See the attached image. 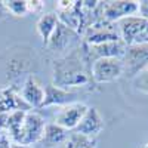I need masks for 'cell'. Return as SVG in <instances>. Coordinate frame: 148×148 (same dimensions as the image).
Masks as SVG:
<instances>
[{"label": "cell", "mask_w": 148, "mask_h": 148, "mask_svg": "<svg viewBox=\"0 0 148 148\" xmlns=\"http://www.w3.org/2000/svg\"><path fill=\"white\" fill-rule=\"evenodd\" d=\"M18 110L28 111L30 107L21 99L19 93H16L12 86L0 89V132L5 130L8 117Z\"/></svg>", "instance_id": "cell-8"}, {"label": "cell", "mask_w": 148, "mask_h": 148, "mask_svg": "<svg viewBox=\"0 0 148 148\" xmlns=\"http://www.w3.org/2000/svg\"><path fill=\"white\" fill-rule=\"evenodd\" d=\"M145 148H148V142H147V145H145Z\"/></svg>", "instance_id": "cell-25"}, {"label": "cell", "mask_w": 148, "mask_h": 148, "mask_svg": "<svg viewBox=\"0 0 148 148\" xmlns=\"http://www.w3.org/2000/svg\"><path fill=\"white\" fill-rule=\"evenodd\" d=\"M64 148H96V139L88 138L79 133H70L68 139L64 144Z\"/></svg>", "instance_id": "cell-17"}, {"label": "cell", "mask_w": 148, "mask_h": 148, "mask_svg": "<svg viewBox=\"0 0 148 148\" xmlns=\"http://www.w3.org/2000/svg\"><path fill=\"white\" fill-rule=\"evenodd\" d=\"M86 110H88V105H84L82 102H73L64 107H59V111L55 116L53 123L62 126L67 130H74L80 123L82 117L84 116Z\"/></svg>", "instance_id": "cell-10"}, {"label": "cell", "mask_w": 148, "mask_h": 148, "mask_svg": "<svg viewBox=\"0 0 148 148\" xmlns=\"http://www.w3.org/2000/svg\"><path fill=\"white\" fill-rule=\"evenodd\" d=\"M0 148H12V141L5 132H0Z\"/></svg>", "instance_id": "cell-22"}, {"label": "cell", "mask_w": 148, "mask_h": 148, "mask_svg": "<svg viewBox=\"0 0 148 148\" xmlns=\"http://www.w3.org/2000/svg\"><path fill=\"white\" fill-rule=\"evenodd\" d=\"M102 129H104V119L99 114V111L95 107H88L84 116L82 117L74 132L88 138H96L102 132Z\"/></svg>", "instance_id": "cell-12"}, {"label": "cell", "mask_w": 148, "mask_h": 148, "mask_svg": "<svg viewBox=\"0 0 148 148\" xmlns=\"http://www.w3.org/2000/svg\"><path fill=\"white\" fill-rule=\"evenodd\" d=\"M21 99L25 102L30 108H40L42 102L45 99V88L39 82L34 74L30 76L22 82V86L19 89Z\"/></svg>", "instance_id": "cell-11"}, {"label": "cell", "mask_w": 148, "mask_h": 148, "mask_svg": "<svg viewBox=\"0 0 148 148\" xmlns=\"http://www.w3.org/2000/svg\"><path fill=\"white\" fill-rule=\"evenodd\" d=\"M68 136H70V130L64 129L56 123H46L40 144L45 148H58L65 144Z\"/></svg>", "instance_id": "cell-15"}, {"label": "cell", "mask_w": 148, "mask_h": 148, "mask_svg": "<svg viewBox=\"0 0 148 148\" xmlns=\"http://www.w3.org/2000/svg\"><path fill=\"white\" fill-rule=\"evenodd\" d=\"M139 3L133 0H117V2H102V18L108 22H119L127 16L138 14Z\"/></svg>", "instance_id": "cell-9"}, {"label": "cell", "mask_w": 148, "mask_h": 148, "mask_svg": "<svg viewBox=\"0 0 148 148\" xmlns=\"http://www.w3.org/2000/svg\"><path fill=\"white\" fill-rule=\"evenodd\" d=\"M133 84H135V88H136V90L148 95V67L133 79Z\"/></svg>", "instance_id": "cell-19"}, {"label": "cell", "mask_w": 148, "mask_h": 148, "mask_svg": "<svg viewBox=\"0 0 148 148\" xmlns=\"http://www.w3.org/2000/svg\"><path fill=\"white\" fill-rule=\"evenodd\" d=\"M123 76V62L120 58L96 59L90 65V77L95 83H111Z\"/></svg>", "instance_id": "cell-6"}, {"label": "cell", "mask_w": 148, "mask_h": 148, "mask_svg": "<svg viewBox=\"0 0 148 148\" xmlns=\"http://www.w3.org/2000/svg\"><path fill=\"white\" fill-rule=\"evenodd\" d=\"M76 99H77V95L73 90L58 88V86H53V84H47L45 88V99H43L40 108L53 107V105L64 107V105L76 102Z\"/></svg>", "instance_id": "cell-13"}, {"label": "cell", "mask_w": 148, "mask_h": 148, "mask_svg": "<svg viewBox=\"0 0 148 148\" xmlns=\"http://www.w3.org/2000/svg\"><path fill=\"white\" fill-rule=\"evenodd\" d=\"M58 15L55 12H49V14H43L39 21H37V25H36V30H37V34L40 36V39L45 42V45H47V42L51 40V37L58 25Z\"/></svg>", "instance_id": "cell-16"}, {"label": "cell", "mask_w": 148, "mask_h": 148, "mask_svg": "<svg viewBox=\"0 0 148 148\" xmlns=\"http://www.w3.org/2000/svg\"><path fill=\"white\" fill-rule=\"evenodd\" d=\"M117 40H121L119 28H116L114 22H108L104 18H99L84 30L83 43L86 45H101V43L117 42Z\"/></svg>", "instance_id": "cell-7"}, {"label": "cell", "mask_w": 148, "mask_h": 148, "mask_svg": "<svg viewBox=\"0 0 148 148\" xmlns=\"http://www.w3.org/2000/svg\"><path fill=\"white\" fill-rule=\"evenodd\" d=\"M12 148H33V147H28V145H19V144H14V142H12Z\"/></svg>", "instance_id": "cell-24"}, {"label": "cell", "mask_w": 148, "mask_h": 148, "mask_svg": "<svg viewBox=\"0 0 148 148\" xmlns=\"http://www.w3.org/2000/svg\"><path fill=\"white\" fill-rule=\"evenodd\" d=\"M8 14L12 16H27L28 15V6L27 0H5L3 2Z\"/></svg>", "instance_id": "cell-18"}, {"label": "cell", "mask_w": 148, "mask_h": 148, "mask_svg": "<svg viewBox=\"0 0 148 148\" xmlns=\"http://www.w3.org/2000/svg\"><path fill=\"white\" fill-rule=\"evenodd\" d=\"M27 6H28V14H40L45 9V2H40V0L27 2Z\"/></svg>", "instance_id": "cell-20"}, {"label": "cell", "mask_w": 148, "mask_h": 148, "mask_svg": "<svg viewBox=\"0 0 148 148\" xmlns=\"http://www.w3.org/2000/svg\"><path fill=\"white\" fill-rule=\"evenodd\" d=\"M123 62V76L133 80L141 71L148 67V45H132L127 46L125 55L121 58Z\"/></svg>", "instance_id": "cell-3"}, {"label": "cell", "mask_w": 148, "mask_h": 148, "mask_svg": "<svg viewBox=\"0 0 148 148\" xmlns=\"http://www.w3.org/2000/svg\"><path fill=\"white\" fill-rule=\"evenodd\" d=\"M126 47L127 46L123 40L108 42V43H101V45H86V43L80 45L84 61L88 62L89 67L96 59H102V58H120L121 59L123 55H125Z\"/></svg>", "instance_id": "cell-4"}, {"label": "cell", "mask_w": 148, "mask_h": 148, "mask_svg": "<svg viewBox=\"0 0 148 148\" xmlns=\"http://www.w3.org/2000/svg\"><path fill=\"white\" fill-rule=\"evenodd\" d=\"M79 37V34L76 31H73L70 30L68 27H65L64 24H61L58 22V25L51 37V40L47 42V47L51 49V51L53 52H62V51H67L68 47L73 46V42L76 40Z\"/></svg>", "instance_id": "cell-14"}, {"label": "cell", "mask_w": 148, "mask_h": 148, "mask_svg": "<svg viewBox=\"0 0 148 148\" xmlns=\"http://www.w3.org/2000/svg\"><path fill=\"white\" fill-rule=\"evenodd\" d=\"M8 16H9V14H8V10H6L3 2H0V19H5V18H8Z\"/></svg>", "instance_id": "cell-23"}, {"label": "cell", "mask_w": 148, "mask_h": 148, "mask_svg": "<svg viewBox=\"0 0 148 148\" xmlns=\"http://www.w3.org/2000/svg\"><path fill=\"white\" fill-rule=\"evenodd\" d=\"M117 28L120 33V39L126 43V46L132 45H148V19L139 15L127 16L117 22Z\"/></svg>", "instance_id": "cell-2"}, {"label": "cell", "mask_w": 148, "mask_h": 148, "mask_svg": "<svg viewBox=\"0 0 148 148\" xmlns=\"http://www.w3.org/2000/svg\"><path fill=\"white\" fill-rule=\"evenodd\" d=\"M138 3H139V8H138L139 16L148 19V0H144V2H138Z\"/></svg>", "instance_id": "cell-21"}, {"label": "cell", "mask_w": 148, "mask_h": 148, "mask_svg": "<svg viewBox=\"0 0 148 148\" xmlns=\"http://www.w3.org/2000/svg\"><path fill=\"white\" fill-rule=\"evenodd\" d=\"M45 126L46 123L42 114H39L37 111H27L22 121V126H21L18 141L15 144L33 147L34 144L40 142L45 132Z\"/></svg>", "instance_id": "cell-5"}, {"label": "cell", "mask_w": 148, "mask_h": 148, "mask_svg": "<svg viewBox=\"0 0 148 148\" xmlns=\"http://www.w3.org/2000/svg\"><path fill=\"white\" fill-rule=\"evenodd\" d=\"M53 86L62 89L70 88H82L88 86L92 82L90 77V67L84 61L80 46L73 49V51L53 61V76H52Z\"/></svg>", "instance_id": "cell-1"}]
</instances>
